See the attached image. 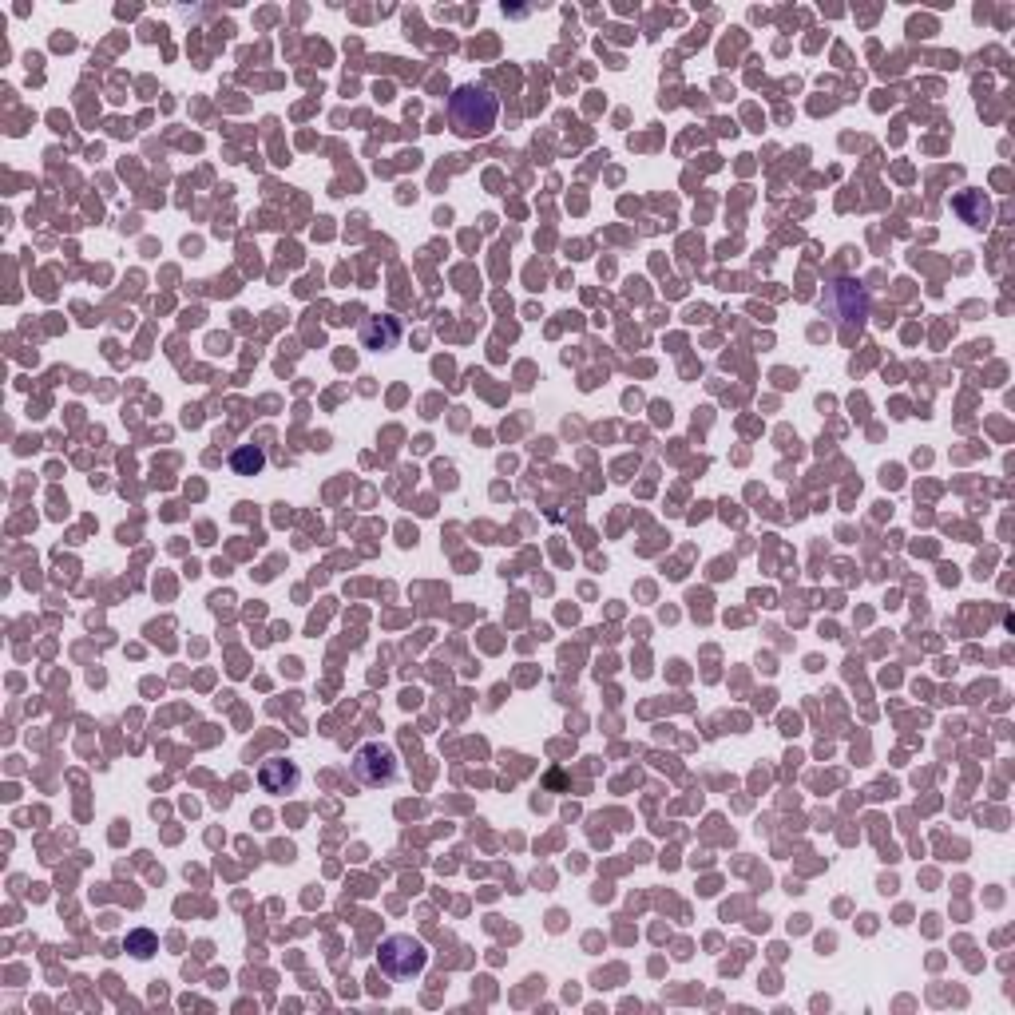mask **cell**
Segmentation results:
<instances>
[{
  "label": "cell",
  "instance_id": "obj_1",
  "mask_svg": "<svg viewBox=\"0 0 1015 1015\" xmlns=\"http://www.w3.org/2000/svg\"><path fill=\"white\" fill-rule=\"evenodd\" d=\"M500 100L480 84H460L449 96V123L460 139H480L496 127Z\"/></svg>",
  "mask_w": 1015,
  "mask_h": 1015
},
{
  "label": "cell",
  "instance_id": "obj_2",
  "mask_svg": "<svg viewBox=\"0 0 1015 1015\" xmlns=\"http://www.w3.org/2000/svg\"><path fill=\"white\" fill-rule=\"evenodd\" d=\"M425 964H429V948H425L417 936H409V932L389 936V940L381 944V952H377V968H381L389 980H409V976H421V972H425Z\"/></svg>",
  "mask_w": 1015,
  "mask_h": 1015
},
{
  "label": "cell",
  "instance_id": "obj_3",
  "mask_svg": "<svg viewBox=\"0 0 1015 1015\" xmlns=\"http://www.w3.org/2000/svg\"><path fill=\"white\" fill-rule=\"evenodd\" d=\"M397 774H401L397 754H393L389 746H381V742H365V746L353 754V778H357L361 786H393Z\"/></svg>",
  "mask_w": 1015,
  "mask_h": 1015
},
{
  "label": "cell",
  "instance_id": "obj_4",
  "mask_svg": "<svg viewBox=\"0 0 1015 1015\" xmlns=\"http://www.w3.org/2000/svg\"><path fill=\"white\" fill-rule=\"evenodd\" d=\"M298 782H302V774H298V766L286 762V758H266V762L258 766V786L266 793H290V790H298Z\"/></svg>",
  "mask_w": 1015,
  "mask_h": 1015
},
{
  "label": "cell",
  "instance_id": "obj_5",
  "mask_svg": "<svg viewBox=\"0 0 1015 1015\" xmlns=\"http://www.w3.org/2000/svg\"><path fill=\"white\" fill-rule=\"evenodd\" d=\"M397 341H401V322L397 318H389V314L365 318V326H361V345L365 349L381 353V349H397Z\"/></svg>",
  "mask_w": 1015,
  "mask_h": 1015
},
{
  "label": "cell",
  "instance_id": "obj_6",
  "mask_svg": "<svg viewBox=\"0 0 1015 1015\" xmlns=\"http://www.w3.org/2000/svg\"><path fill=\"white\" fill-rule=\"evenodd\" d=\"M837 294H845V306H837V318L841 322H865V314H869V298H865V290L857 286V282H837Z\"/></svg>",
  "mask_w": 1015,
  "mask_h": 1015
},
{
  "label": "cell",
  "instance_id": "obj_7",
  "mask_svg": "<svg viewBox=\"0 0 1015 1015\" xmlns=\"http://www.w3.org/2000/svg\"><path fill=\"white\" fill-rule=\"evenodd\" d=\"M230 468H234L238 476H258V472L266 468V452L258 449V445H242V449L230 452Z\"/></svg>",
  "mask_w": 1015,
  "mask_h": 1015
},
{
  "label": "cell",
  "instance_id": "obj_8",
  "mask_svg": "<svg viewBox=\"0 0 1015 1015\" xmlns=\"http://www.w3.org/2000/svg\"><path fill=\"white\" fill-rule=\"evenodd\" d=\"M131 948H135V956H151V948H155L151 932H135V936H131Z\"/></svg>",
  "mask_w": 1015,
  "mask_h": 1015
}]
</instances>
